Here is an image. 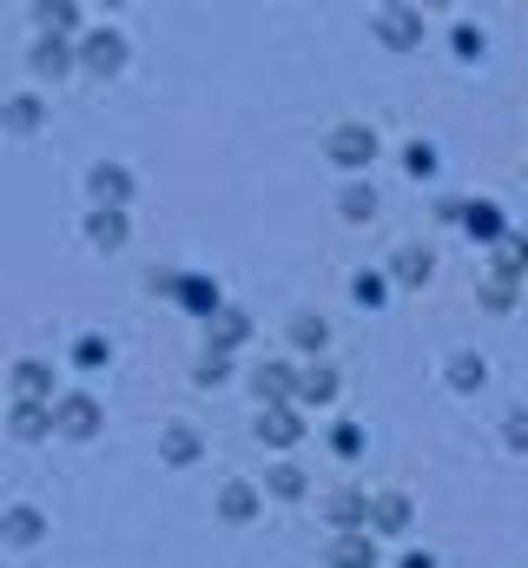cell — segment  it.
<instances>
[{"label":"cell","mask_w":528,"mask_h":568,"mask_svg":"<svg viewBox=\"0 0 528 568\" xmlns=\"http://www.w3.org/2000/svg\"><path fill=\"white\" fill-rule=\"evenodd\" d=\"M126 231H133V225H126V212H113V205H93V212H86V238H93L100 252H120Z\"/></svg>","instance_id":"4fadbf2b"},{"label":"cell","mask_w":528,"mask_h":568,"mask_svg":"<svg viewBox=\"0 0 528 568\" xmlns=\"http://www.w3.org/2000/svg\"><path fill=\"white\" fill-rule=\"evenodd\" d=\"M113 364V344L100 338V331H86L79 344H73V370H106Z\"/></svg>","instance_id":"83f0119b"},{"label":"cell","mask_w":528,"mask_h":568,"mask_svg":"<svg viewBox=\"0 0 528 568\" xmlns=\"http://www.w3.org/2000/svg\"><path fill=\"white\" fill-rule=\"evenodd\" d=\"M350 298H357L364 311H377V304L390 298V278H377V272H357V278H350Z\"/></svg>","instance_id":"4dcf8cb0"},{"label":"cell","mask_w":528,"mask_h":568,"mask_svg":"<svg viewBox=\"0 0 528 568\" xmlns=\"http://www.w3.org/2000/svg\"><path fill=\"white\" fill-rule=\"evenodd\" d=\"M324 561H330V568H377V542H370L364 529H357V535H337V542L324 548Z\"/></svg>","instance_id":"2e32d148"},{"label":"cell","mask_w":528,"mask_h":568,"mask_svg":"<svg viewBox=\"0 0 528 568\" xmlns=\"http://www.w3.org/2000/svg\"><path fill=\"white\" fill-rule=\"evenodd\" d=\"M403 166H410V179H429V173H436V146H423V139H416V146L403 152Z\"/></svg>","instance_id":"836d02e7"},{"label":"cell","mask_w":528,"mask_h":568,"mask_svg":"<svg viewBox=\"0 0 528 568\" xmlns=\"http://www.w3.org/2000/svg\"><path fill=\"white\" fill-rule=\"evenodd\" d=\"M429 272H436V252H423V245H403V252H397V265H390V278H397V285H410V291H416V285H429Z\"/></svg>","instance_id":"ffe728a7"},{"label":"cell","mask_w":528,"mask_h":568,"mask_svg":"<svg viewBox=\"0 0 528 568\" xmlns=\"http://www.w3.org/2000/svg\"><path fill=\"white\" fill-rule=\"evenodd\" d=\"M8 430H14L21 443H40L47 430H60V417H53V403H40V396H14V417H8Z\"/></svg>","instance_id":"5b68a950"},{"label":"cell","mask_w":528,"mask_h":568,"mask_svg":"<svg viewBox=\"0 0 528 568\" xmlns=\"http://www.w3.org/2000/svg\"><path fill=\"white\" fill-rule=\"evenodd\" d=\"M205 331H212V351H238V344H244V338H251V317H244V311H231V304H225V311H218V317H212V324H205Z\"/></svg>","instance_id":"d6986e66"},{"label":"cell","mask_w":528,"mask_h":568,"mask_svg":"<svg viewBox=\"0 0 528 568\" xmlns=\"http://www.w3.org/2000/svg\"><path fill=\"white\" fill-rule=\"evenodd\" d=\"M251 390H257V403H291L298 396V370L291 364H257L251 370Z\"/></svg>","instance_id":"30bf717a"},{"label":"cell","mask_w":528,"mask_h":568,"mask_svg":"<svg viewBox=\"0 0 528 568\" xmlns=\"http://www.w3.org/2000/svg\"><path fill=\"white\" fill-rule=\"evenodd\" d=\"M304 437V417L291 411V403H264V417H257V443H272V450H291Z\"/></svg>","instance_id":"8992f818"},{"label":"cell","mask_w":528,"mask_h":568,"mask_svg":"<svg viewBox=\"0 0 528 568\" xmlns=\"http://www.w3.org/2000/svg\"><path fill=\"white\" fill-rule=\"evenodd\" d=\"M463 212H469V199H436V218L443 225H463Z\"/></svg>","instance_id":"74e56055"},{"label":"cell","mask_w":528,"mask_h":568,"mask_svg":"<svg viewBox=\"0 0 528 568\" xmlns=\"http://www.w3.org/2000/svg\"><path fill=\"white\" fill-rule=\"evenodd\" d=\"M199 450H205V443H199L192 424H165V437H159V463H165V469H192Z\"/></svg>","instance_id":"ba28073f"},{"label":"cell","mask_w":528,"mask_h":568,"mask_svg":"<svg viewBox=\"0 0 528 568\" xmlns=\"http://www.w3.org/2000/svg\"><path fill=\"white\" fill-rule=\"evenodd\" d=\"M482 53V34L476 27H456V60H476Z\"/></svg>","instance_id":"8d00e7d4"},{"label":"cell","mask_w":528,"mask_h":568,"mask_svg":"<svg viewBox=\"0 0 528 568\" xmlns=\"http://www.w3.org/2000/svg\"><path fill=\"white\" fill-rule=\"evenodd\" d=\"M40 535H47L40 509H27V503H21V509H8V542H21V548H27V542H40Z\"/></svg>","instance_id":"f546056e"},{"label":"cell","mask_w":528,"mask_h":568,"mask_svg":"<svg viewBox=\"0 0 528 568\" xmlns=\"http://www.w3.org/2000/svg\"><path fill=\"white\" fill-rule=\"evenodd\" d=\"M225 377H231V351H205V357H199V370H192V383H205V390H212V383H225Z\"/></svg>","instance_id":"1f68e13d"},{"label":"cell","mask_w":528,"mask_h":568,"mask_svg":"<svg viewBox=\"0 0 528 568\" xmlns=\"http://www.w3.org/2000/svg\"><path fill=\"white\" fill-rule=\"evenodd\" d=\"M410 516H416V509H410V496H403V490L370 496V529H377V535H403V529H410Z\"/></svg>","instance_id":"7c38bea8"},{"label":"cell","mask_w":528,"mask_h":568,"mask_svg":"<svg viewBox=\"0 0 528 568\" xmlns=\"http://www.w3.org/2000/svg\"><path fill=\"white\" fill-rule=\"evenodd\" d=\"M14 390L47 403V396H53V364H34V357H27V364H14Z\"/></svg>","instance_id":"484cf974"},{"label":"cell","mask_w":528,"mask_h":568,"mask_svg":"<svg viewBox=\"0 0 528 568\" xmlns=\"http://www.w3.org/2000/svg\"><path fill=\"white\" fill-rule=\"evenodd\" d=\"M27 60H34V73H40V79H66V73H73V60H79V47H66L60 34H47V40H34V53H27Z\"/></svg>","instance_id":"8fae6325"},{"label":"cell","mask_w":528,"mask_h":568,"mask_svg":"<svg viewBox=\"0 0 528 568\" xmlns=\"http://www.w3.org/2000/svg\"><path fill=\"white\" fill-rule=\"evenodd\" d=\"M0 119H8V132H40V119H47V106L40 100H8V113H0Z\"/></svg>","instance_id":"f1b7e54d"},{"label":"cell","mask_w":528,"mask_h":568,"mask_svg":"<svg viewBox=\"0 0 528 568\" xmlns=\"http://www.w3.org/2000/svg\"><path fill=\"white\" fill-rule=\"evenodd\" d=\"M291 344H298L304 357H317V351L330 344V324H324L317 311H298V317H291Z\"/></svg>","instance_id":"603a6c76"},{"label":"cell","mask_w":528,"mask_h":568,"mask_svg":"<svg viewBox=\"0 0 528 568\" xmlns=\"http://www.w3.org/2000/svg\"><path fill=\"white\" fill-rule=\"evenodd\" d=\"M34 21H40L47 34H60V40H66V34L79 27V8H73V0H40V8H34Z\"/></svg>","instance_id":"4316f807"},{"label":"cell","mask_w":528,"mask_h":568,"mask_svg":"<svg viewBox=\"0 0 528 568\" xmlns=\"http://www.w3.org/2000/svg\"><path fill=\"white\" fill-rule=\"evenodd\" d=\"M257 509H264V496L251 482H225L218 490V522H257Z\"/></svg>","instance_id":"e0dca14e"},{"label":"cell","mask_w":528,"mask_h":568,"mask_svg":"<svg viewBox=\"0 0 528 568\" xmlns=\"http://www.w3.org/2000/svg\"><path fill=\"white\" fill-rule=\"evenodd\" d=\"M489 265H495L489 278L521 285V278H528V238H515V231H508V238H495V258H489Z\"/></svg>","instance_id":"ac0fdd59"},{"label":"cell","mask_w":528,"mask_h":568,"mask_svg":"<svg viewBox=\"0 0 528 568\" xmlns=\"http://www.w3.org/2000/svg\"><path fill=\"white\" fill-rule=\"evenodd\" d=\"M403 568H436V555H403Z\"/></svg>","instance_id":"f35d334b"},{"label":"cell","mask_w":528,"mask_h":568,"mask_svg":"<svg viewBox=\"0 0 528 568\" xmlns=\"http://www.w3.org/2000/svg\"><path fill=\"white\" fill-rule=\"evenodd\" d=\"M377 205H384V199H377V186H364V179H357V186H343V199H337V212H343L350 225H370Z\"/></svg>","instance_id":"7402d4cb"},{"label":"cell","mask_w":528,"mask_h":568,"mask_svg":"<svg viewBox=\"0 0 528 568\" xmlns=\"http://www.w3.org/2000/svg\"><path fill=\"white\" fill-rule=\"evenodd\" d=\"M463 231H469V238H482V245H495V238H508V225H502V212H495L489 199H476V205L463 212Z\"/></svg>","instance_id":"44dd1931"},{"label":"cell","mask_w":528,"mask_h":568,"mask_svg":"<svg viewBox=\"0 0 528 568\" xmlns=\"http://www.w3.org/2000/svg\"><path fill=\"white\" fill-rule=\"evenodd\" d=\"M502 443H508V450H528V411H508V424H502Z\"/></svg>","instance_id":"e575fe53"},{"label":"cell","mask_w":528,"mask_h":568,"mask_svg":"<svg viewBox=\"0 0 528 568\" xmlns=\"http://www.w3.org/2000/svg\"><path fill=\"white\" fill-rule=\"evenodd\" d=\"M443 377H450V390H456V396H476V390L489 383V357H482V351H456Z\"/></svg>","instance_id":"5bb4252c"},{"label":"cell","mask_w":528,"mask_h":568,"mask_svg":"<svg viewBox=\"0 0 528 568\" xmlns=\"http://www.w3.org/2000/svg\"><path fill=\"white\" fill-rule=\"evenodd\" d=\"M79 66H86V73H100V79H113V73L126 66V34H113V27L86 34V40H79Z\"/></svg>","instance_id":"7a4b0ae2"},{"label":"cell","mask_w":528,"mask_h":568,"mask_svg":"<svg viewBox=\"0 0 528 568\" xmlns=\"http://www.w3.org/2000/svg\"><path fill=\"white\" fill-rule=\"evenodd\" d=\"M264 490H272V496H278V503H298V496H304V490H311V476H304V469H298V463H278V469H272V476H264Z\"/></svg>","instance_id":"d4e9b609"},{"label":"cell","mask_w":528,"mask_h":568,"mask_svg":"<svg viewBox=\"0 0 528 568\" xmlns=\"http://www.w3.org/2000/svg\"><path fill=\"white\" fill-rule=\"evenodd\" d=\"M324 516L337 522V535H357V529H370V496H364V490H337V496L324 503Z\"/></svg>","instance_id":"9c48e42d"},{"label":"cell","mask_w":528,"mask_h":568,"mask_svg":"<svg viewBox=\"0 0 528 568\" xmlns=\"http://www.w3.org/2000/svg\"><path fill=\"white\" fill-rule=\"evenodd\" d=\"M86 192H93V205L126 212V199H133V173H126V166H93V173H86Z\"/></svg>","instance_id":"52a82bcc"},{"label":"cell","mask_w":528,"mask_h":568,"mask_svg":"<svg viewBox=\"0 0 528 568\" xmlns=\"http://www.w3.org/2000/svg\"><path fill=\"white\" fill-rule=\"evenodd\" d=\"M337 390H343V377H337L330 364H317V357L298 364V403H330Z\"/></svg>","instance_id":"9a60e30c"},{"label":"cell","mask_w":528,"mask_h":568,"mask_svg":"<svg viewBox=\"0 0 528 568\" xmlns=\"http://www.w3.org/2000/svg\"><path fill=\"white\" fill-rule=\"evenodd\" d=\"M482 311H515V285L508 278H482Z\"/></svg>","instance_id":"d6a6232c"},{"label":"cell","mask_w":528,"mask_h":568,"mask_svg":"<svg viewBox=\"0 0 528 568\" xmlns=\"http://www.w3.org/2000/svg\"><path fill=\"white\" fill-rule=\"evenodd\" d=\"M324 152L337 159L343 173H364L370 159H377V132H370V126H357V119H350V126H337V132L324 139Z\"/></svg>","instance_id":"6da1fadb"},{"label":"cell","mask_w":528,"mask_h":568,"mask_svg":"<svg viewBox=\"0 0 528 568\" xmlns=\"http://www.w3.org/2000/svg\"><path fill=\"white\" fill-rule=\"evenodd\" d=\"M53 417H60V430H66V437H79V443H86V437H100V417H106V411H100V403L86 396V390H73V396H60V403H53Z\"/></svg>","instance_id":"3957f363"},{"label":"cell","mask_w":528,"mask_h":568,"mask_svg":"<svg viewBox=\"0 0 528 568\" xmlns=\"http://www.w3.org/2000/svg\"><path fill=\"white\" fill-rule=\"evenodd\" d=\"M377 40H384L390 53L423 47V14H416V8H384V14H377Z\"/></svg>","instance_id":"277c9868"},{"label":"cell","mask_w":528,"mask_h":568,"mask_svg":"<svg viewBox=\"0 0 528 568\" xmlns=\"http://www.w3.org/2000/svg\"><path fill=\"white\" fill-rule=\"evenodd\" d=\"M179 304H186L192 317H205V324H212V317L225 311V298H218V285H212V278H186V291H179Z\"/></svg>","instance_id":"cb8c5ba5"},{"label":"cell","mask_w":528,"mask_h":568,"mask_svg":"<svg viewBox=\"0 0 528 568\" xmlns=\"http://www.w3.org/2000/svg\"><path fill=\"white\" fill-rule=\"evenodd\" d=\"M330 443H337V456H357V450H364V430H357V424H343Z\"/></svg>","instance_id":"d590c367"}]
</instances>
